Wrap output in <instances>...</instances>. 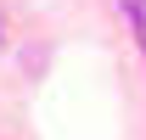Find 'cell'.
I'll use <instances>...</instances> for the list:
<instances>
[{"label":"cell","instance_id":"obj_1","mask_svg":"<svg viewBox=\"0 0 146 140\" xmlns=\"http://www.w3.org/2000/svg\"><path fill=\"white\" fill-rule=\"evenodd\" d=\"M124 11H129V22H135L141 45H146V0H124Z\"/></svg>","mask_w":146,"mask_h":140}]
</instances>
